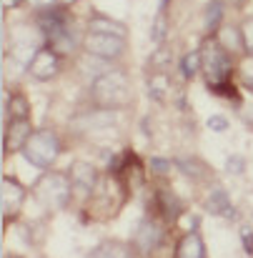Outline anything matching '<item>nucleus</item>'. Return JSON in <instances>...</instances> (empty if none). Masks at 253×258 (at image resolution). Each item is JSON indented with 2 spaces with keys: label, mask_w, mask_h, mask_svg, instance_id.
<instances>
[{
  "label": "nucleus",
  "mask_w": 253,
  "mask_h": 258,
  "mask_svg": "<svg viewBox=\"0 0 253 258\" xmlns=\"http://www.w3.org/2000/svg\"><path fill=\"white\" fill-rule=\"evenodd\" d=\"M221 20H223V3L221 0H211L206 5V15H203V25L208 33H218L221 30Z\"/></svg>",
  "instance_id": "6ab92c4d"
},
{
  "label": "nucleus",
  "mask_w": 253,
  "mask_h": 258,
  "mask_svg": "<svg viewBox=\"0 0 253 258\" xmlns=\"http://www.w3.org/2000/svg\"><path fill=\"white\" fill-rule=\"evenodd\" d=\"M71 183H73V188H78L81 193L85 196H90L93 190H95V185H98V171L90 166V163H83V161H78V163H73L71 166Z\"/></svg>",
  "instance_id": "9b49d317"
},
{
  "label": "nucleus",
  "mask_w": 253,
  "mask_h": 258,
  "mask_svg": "<svg viewBox=\"0 0 253 258\" xmlns=\"http://www.w3.org/2000/svg\"><path fill=\"white\" fill-rule=\"evenodd\" d=\"M170 161H166V158H151V171L158 173V175H168L170 173Z\"/></svg>",
  "instance_id": "cd10ccee"
},
{
  "label": "nucleus",
  "mask_w": 253,
  "mask_h": 258,
  "mask_svg": "<svg viewBox=\"0 0 253 258\" xmlns=\"http://www.w3.org/2000/svg\"><path fill=\"white\" fill-rule=\"evenodd\" d=\"M83 50L98 60H118L125 53V38L118 35H100V33H85Z\"/></svg>",
  "instance_id": "423d86ee"
},
{
  "label": "nucleus",
  "mask_w": 253,
  "mask_h": 258,
  "mask_svg": "<svg viewBox=\"0 0 253 258\" xmlns=\"http://www.w3.org/2000/svg\"><path fill=\"white\" fill-rule=\"evenodd\" d=\"M76 131L81 133H93V131H108L115 125V110H105V108H88L85 113L76 115L71 123Z\"/></svg>",
  "instance_id": "1a4fd4ad"
},
{
  "label": "nucleus",
  "mask_w": 253,
  "mask_h": 258,
  "mask_svg": "<svg viewBox=\"0 0 253 258\" xmlns=\"http://www.w3.org/2000/svg\"><path fill=\"white\" fill-rule=\"evenodd\" d=\"M246 168V161H243V156H231L228 161H226V171L228 173H236V175H241Z\"/></svg>",
  "instance_id": "bb28decb"
},
{
  "label": "nucleus",
  "mask_w": 253,
  "mask_h": 258,
  "mask_svg": "<svg viewBox=\"0 0 253 258\" xmlns=\"http://www.w3.org/2000/svg\"><path fill=\"white\" fill-rule=\"evenodd\" d=\"M206 208L213 213V216H223V218H236V208H233V203H231V198H228V193L218 185V188H213L211 190V196H208V201H206Z\"/></svg>",
  "instance_id": "4468645a"
},
{
  "label": "nucleus",
  "mask_w": 253,
  "mask_h": 258,
  "mask_svg": "<svg viewBox=\"0 0 253 258\" xmlns=\"http://www.w3.org/2000/svg\"><path fill=\"white\" fill-rule=\"evenodd\" d=\"M25 196H28V190L23 188V183L18 178L3 175V180H0V206H3V223L5 226L10 223V218H15L20 213Z\"/></svg>",
  "instance_id": "0eeeda50"
},
{
  "label": "nucleus",
  "mask_w": 253,
  "mask_h": 258,
  "mask_svg": "<svg viewBox=\"0 0 253 258\" xmlns=\"http://www.w3.org/2000/svg\"><path fill=\"white\" fill-rule=\"evenodd\" d=\"M216 40L228 50V53H233V50H241L243 48V35H241V28H231V25H223L218 33H216Z\"/></svg>",
  "instance_id": "f3484780"
},
{
  "label": "nucleus",
  "mask_w": 253,
  "mask_h": 258,
  "mask_svg": "<svg viewBox=\"0 0 253 258\" xmlns=\"http://www.w3.org/2000/svg\"><path fill=\"white\" fill-rule=\"evenodd\" d=\"M166 8H168V0H158V13H166Z\"/></svg>",
  "instance_id": "72a5a7b5"
},
{
  "label": "nucleus",
  "mask_w": 253,
  "mask_h": 258,
  "mask_svg": "<svg viewBox=\"0 0 253 258\" xmlns=\"http://www.w3.org/2000/svg\"><path fill=\"white\" fill-rule=\"evenodd\" d=\"M88 33H100V35H118V38H125V25L120 20H113L103 13H93L88 18Z\"/></svg>",
  "instance_id": "ddd939ff"
},
{
  "label": "nucleus",
  "mask_w": 253,
  "mask_h": 258,
  "mask_svg": "<svg viewBox=\"0 0 253 258\" xmlns=\"http://www.w3.org/2000/svg\"><path fill=\"white\" fill-rule=\"evenodd\" d=\"M208 128L216 131V133H223V131L228 128V118H226V115H211V118H208Z\"/></svg>",
  "instance_id": "c85d7f7f"
},
{
  "label": "nucleus",
  "mask_w": 253,
  "mask_h": 258,
  "mask_svg": "<svg viewBox=\"0 0 253 258\" xmlns=\"http://www.w3.org/2000/svg\"><path fill=\"white\" fill-rule=\"evenodd\" d=\"M238 78L246 90L253 93V55H246L241 63H238Z\"/></svg>",
  "instance_id": "5701e85b"
},
{
  "label": "nucleus",
  "mask_w": 253,
  "mask_h": 258,
  "mask_svg": "<svg viewBox=\"0 0 253 258\" xmlns=\"http://www.w3.org/2000/svg\"><path fill=\"white\" fill-rule=\"evenodd\" d=\"M241 241H243V251H246V253H253V231L248 226L241 228Z\"/></svg>",
  "instance_id": "c756f323"
},
{
  "label": "nucleus",
  "mask_w": 253,
  "mask_h": 258,
  "mask_svg": "<svg viewBox=\"0 0 253 258\" xmlns=\"http://www.w3.org/2000/svg\"><path fill=\"white\" fill-rule=\"evenodd\" d=\"M168 60H170V53L166 50V48H158V50L153 53V58H151V68H156V71H163Z\"/></svg>",
  "instance_id": "a878e982"
},
{
  "label": "nucleus",
  "mask_w": 253,
  "mask_h": 258,
  "mask_svg": "<svg viewBox=\"0 0 253 258\" xmlns=\"http://www.w3.org/2000/svg\"><path fill=\"white\" fill-rule=\"evenodd\" d=\"M60 3H63V5H68V3H76V0H60Z\"/></svg>",
  "instance_id": "f704fd0d"
},
{
  "label": "nucleus",
  "mask_w": 253,
  "mask_h": 258,
  "mask_svg": "<svg viewBox=\"0 0 253 258\" xmlns=\"http://www.w3.org/2000/svg\"><path fill=\"white\" fill-rule=\"evenodd\" d=\"M13 115V120H23V118H28V98L25 95H13V100H10V95L5 93V120Z\"/></svg>",
  "instance_id": "a211bd4d"
},
{
  "label": "nucleus",
  "mask_w": 253,
  "mask_h": 258,
  "mask_svg": "<svg viewBox=\"0 0 253 258\" xmlns=\"http://www.w3.org/2000/svg\"><path fill=\"white\" fill-rule=\"evenodd\" d=\"M85 258H136V251L120 241H103Z\"/></svg>",
  "instance_id": "2eb2a0df"
},
{
  "label": "nucleus",
  "mask_w": 253,
  "mask_h": 258,
  "mask_svg": "<svg viewBox=\"0 0 253 258\" xmlns=\"http://www.w3.org/2000/svg\"><path fill=\"white\" fill-rule=\"evenodd\" d=\"M198 71H201V50H191V53H185L183 60H180V73H183V78L191 81Z\"/></svg>",
  "instance_id": "412c9836"
},
{
  "label": "nucleus",
  "mask_w": 253,
  "mask_h": 258,
  "mask_svg": "<svg viewBox=\"0 0 253 258\" xmlns=\"http://www.w3.org/2000/svg\"><path fill=\"white\" fill-rule=\"evenodd\" d=\"M201 71H203V76H206L208 88L228 83V78H231V73H233L231 53L216 40V35L208 38V40L201 45Z\"/></svg>",
  "instance_id": "f03ea898"
},
{
  "label": "nucleus",
  "mask_w": 253,
  "mask_h": 258,
  "mask_svg": "<svg viewBox=\"0 0 253 258\" xmlns=\"http://www.w3.org/2000/svg\"><path fill=\"white\" fill-rule=\"evenodd\" d=\"M166 241V228L161 221H156L153 216H146L138 221L136 231H133V238H131V248L138 253V256L151 258L156 251H161Z\"/></svg>",
  "instance_id": "39448f33"
},
{
  "label": "nucleus",
  "mask_w": 253,
  "mask_h": 258,
  "mask_svg": "<svg viewBox=\"0 0 253 258\" xmlns=\"http://www.w3.org/2000/svg\"><path fill=\"white\" fill-rule=\"evenodd\" d=\"M241 35H243V50H248V55H253V18H246L241 23Z\"/></svg>",
  "instance_id": "393cba45"
},
{
  "label": "nucleus",
  "mask_w": 253,
  "mask_h": 258,
  "mask_svg": "<svg viewBox=\"0 0 253 258\" xmlns=\"http://www.w3.org/2000/svg\"><path fill=\"white\" fill-rule=\"evenodd\" d=\"M175 258H206V246H203V238L198 236V231H188L180 238Z\"/></svg>",
  "instance_id": "dca6fc26"
},
{
  "label": "nucleus",
  "mask_w": 253,
  "mask_h": 258,
  "mask_svg": "<svg viewBox=\"0 0 253 258\" xmlns=\"http://www.w3.org/2000/svg\"><path fill=\"white\" fill-rule=\"evenodd\" d=\"M60 153H63V143H60L58 133L50 131V128L35 131V133L30 136V141L25 143V148H23L25 161H28L30 166L40 168V171H48V168L58 161Z\"/></svg>",
  "instance_id": "7ed1b4c3"
},
{
  "label": "nucleus",
  "mask_w": 253,
  "mask_h": 258,
  "mask_svg": "<svg viewBox=\"0 0 253 258\" xmlns=\"http://www.w3.org/2000/svg\"><path fill=\"white\" fill-rule=\"evenodd\" d=\"M28 71H30V76H33L35 81H53V78L60 73V55H58L50 45H43V48L35 53V58L30 60Z\"/></svg>",
  "instance_id": "6e6552de"
},
{
  "label": "nucleus",
  "mask_w": 253,
  "mask_h": 258,
  "mask_svg": "<svg viewBox=\"0 0 253 258\" xmlns=\"http://www.w3.org/2000/svg\"><path fill=\"white\" fill-rule=\"evenodd\" d=\"M175 166L180 168V173H185V175H191L193 180H203L208 171L206 168H198L201 163L198 161H191V158H180V161H175Z\"/></svg>",
  "instance_id": "4be33fe9"
},
{
  "label": "nucleus",
  "mask_w": 253,
  "mask_h": 258,
  "mask_svg": "<svg viewBox=\"0 0 253 258\" xmlns=\"http://www.w3.org/2000/svg\"><path fill=\"white\" fill-rule=\"evenodd\" d=\"M168 90H170V78L163 73V71H156V73H153V78L148 81V95H151L153 100L163 103Z\"/></svg>",
  "instance_id": "aec40b11"
},
{
  "label": "nucleus",
  "mask_w": 253,
  "mask_h": 258,
  "mask_svg": "<svg viewBox=\"0 0 253 258\" xmlns=\"http://www.w3.org/2000/svg\"><path fill=\"white\" fill-rule=\"evenodd\" d=\"M28 5H30V8H35L38 13H43V10L55 8V5H58V0H28Z\"/></svg>",
  "instance_id": "7c9ffc66"
},
{
  "label": "nucleus",
  "mask_w": 253,
  "mask_h": 258,
  "mask_svg": "<svg viewBox=\"0 0 253 258\" xmlns=\"http://www.w3.org/2000/svg\"><path fill=\"white\" fill-rule=\"evenodd\" d=\"M221 3H223V5H228V8H236V10H241V8H243L248 0H221Z\"/></svg>",
  "instance_id": "2f4dec72"
},
{
  "label": "nucleus",
  "mask_w": 253,
  "mask_h": 258,
  "mask_svg": "<svg viewBox=\"0 0 253 258\" xmlns=\"http://www.w3.org/2000/svg\"><path fill=\"white\" fill-rule=\"evenodd\" d=\"M35 131H33V123H30V118H23V120H8L5 123V136H3V148H5V153H23V148H25V143L30 141V136H33Z\"/></svg>",
  "instance_id": "9d476101"
},
{
  "label": "nucleus",
  "mask_w": 253,
  "mask_h": 258,
  "mask_svg": "<svg viewBox=\"0 0 253 258\" xmlns=\"http://www.w3.org/2000/svg\"><path fill=\"white\" fill-rule=\"evenodd\" d=\"M166 25H168V20H166V13H158V18L153 20V30H151V38H153V43H163V38H166Z\"/></svg>",
  "instance_id": "b1692460"
},
{
  "label": "nucleus",
  "mask_w": 253,
  "mask_h": 258,
  "mask_svg": "<svg viewBox=\"0 0 253 258\" xmlns=\"http://www.w3.org/2000/svg\"><path fill=\"white\" fill-rule=\"evenodd\" d=\"M156 206H158V213L163 216V221H168V223H175L180 218V213H183L180 198L168 188H158L156 190Z\"/></svg>",
  "instance_id": "f8f14e48"
},
{
  "label": "nucleus",
  "mask_w": 253,
  "mask_h": 258,
  "mask_svg": "<svg viewBox=\"0 0 253 258\" xmlns=\"http://www.w3.org/2000/svg\"><path fill=\"white\" fill-rule=\"evenodd\" d=\"M35 196L48 206V208H66L71 196H73V183L68 173H58V171H48L43 173L35 183Z\"/></svg>",
  "instance_id": "20e7f679"
},
{
  "label": "nucleus",
  "mask_w": 253,
  "mask_h": 258,
  "mask_svg": "<svg viewBox=\"0 0 253 258\" xmlns=\"http://www.w3.org/2000/svg\"><path fill=\"white\" fill-rule=\"evenodd\" d=\"M90 100L95 103V108H105V110L128 108L131 100H133V90H131V81H128L125 71L110 68L100 78H93V83H90Z\"/></svg>",
  "instance_id": "f257e3e1"
},
{
  "label": "nucleus",
  "mask_w": 253,
  "mask_h": 258,
  "mask_svg": "<svg viewBox=\"0 0 253 258\" xmlns=\"http://www.w3.org/2000/svg\"><path fill=\"white\" fill-rule=\"evenodd\" d=\"M3 3V10H13V8H18L23 0H0Z\"/></svg>",
  "instance_id": "473e14b6"
}]
</instances>
